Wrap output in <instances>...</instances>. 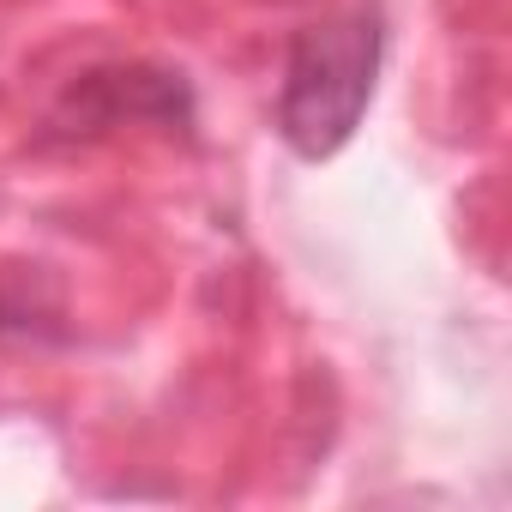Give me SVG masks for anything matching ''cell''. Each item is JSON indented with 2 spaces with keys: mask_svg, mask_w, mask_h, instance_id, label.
<instances>
[{
  "mask_svg": "<svg viewBox=\"0 0 512 512\" xmlns=\"http://www.w3.org/2000/svg\"><path fill=\"white\" fill-rule=\"evenodd\" d=\"M374 61H380L374 19L314 25V31L296 37L278 121H284V139L302 157H332L356 133V121L374 97Z\"/></svg>",
  "mask_w": 512,
  "mask_h": 512,
  "instance_id": "1",
  "label": "cell"
}]
</instances>
